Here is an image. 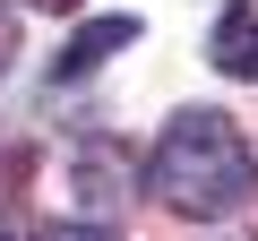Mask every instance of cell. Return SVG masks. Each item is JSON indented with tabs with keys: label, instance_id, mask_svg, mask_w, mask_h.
I'll return each mask as SVG.
<instances>
[{
	"label": "cell",
	"instance_id": "3",
	"mask_svg": "<svg viewBox=\"0 0 258 241\" xmlns=\"http://www.w3.org/2000/svg\"><path fill=\"white\" fill-rule=\"evenodd\" d=\"M207 61H215L224 78H258V0H232V9L215 18V35H207Z\"/></svg>",
	"mask_w": 258,
	"mask_h": 241
},
{
	"label": "cell",
	"instance_id": "7",
	"mask_svg": "<svg viewBox=\"0 0 258 241\" xmlns=\"http://www.w3.org/2000/svg\"><path fill=\"white\" fill-rule=\"evenodd\" d=\"M0 241H26V224H18V215H0Z\"/></svg>",
	"mask_w": 258,
	"mask_h": 241
},
{
	"label": "cell",
	"instance_id": "1",
	"mask_svg": "<svg viewBox=\"0 0 258 241\" xmlns=\"http://www.w3.org/2000/svg\"><path fill=\"white\" fill-rule=\"evenodd\" d=\"M147 198L164 215H232L258 190V155L232 112H172L164 138L147 147Z\"/></svg>",
	"mask_w": 258,
	"mask_h": 241
},
{
	"label": "cell",
	"instance_id": "5",
	"mask_svg": "<svg viewBox=\"0 0 258 241\" xmlns=\"http://www.w3.org/2000/svg\"><path fill=\"white\" fill-rule=\"evenodd\" d=\"M9 61H18V18L0 9V69H9Z\"/></svg>",
	"mask_w": 258,
	"mask_h": 241
},
{
	"label": "cell",
	"instance_id": "6",
	"mask_svg": "<svg viewBox=\"0 0 258 241\" xmlns=\"http://www.w3.org/2000/svg\"><path fill=\"white\" fill-rule=\"evenodd\" d=\"M26 9H52V18H69V9H86V0H26Z\"/></svg>",
	"mask_w": 258,
	"mask_h": 241
},
{
	"label": "cell",
	"instance_id": "4",
	"mask_svg": "<svg viewBox=\"0 0 258 241\" xmlns=\"http://www.w3.org/2000/svg\"><path fill=\"white\" fill-rule=\"evenodd\" d=\"M43 241H120V232H103V224H52Z\"/></svg>",
	"mask_w": 258,
	"mask_h": 241
},
{
	"label": "cell",
	"instance_id": "2",
	"mask_svg": "<svg viewBox=\"0 0 258 241\" xmlns=\"http://www.w3.org/2000/svg\"><path fill=\"white\" fill-rule=\"evenodd\" d=\"M120 43H138V18H95V26H78L60 52H52V86H69V78H86L103 52H120Z\"/></svg>",
	"mask_w": 258,
	"mask_h": 241
}]
</instances>
